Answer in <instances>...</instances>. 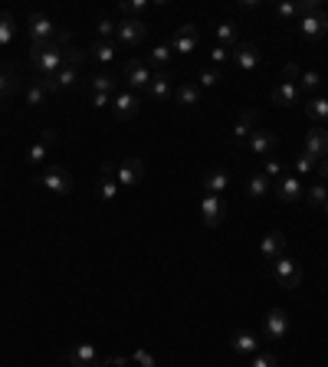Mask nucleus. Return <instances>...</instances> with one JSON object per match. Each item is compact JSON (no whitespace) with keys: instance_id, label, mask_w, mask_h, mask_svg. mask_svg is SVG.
<instances>
[{"instance_id":"obj_21","label":"nucleus","mask_w":328,"mask_h":367,"mask_svg":"<svg viewBox=\"0 0 328 367\" xmlns=\"http://www.w3.org/2000/svg\"><path fill=\"white\" fill-rule=\"evenodd\" d=\"M148 99H154V102L171 99V73H167V69H154L151 86H148Z\"/></svg>"},{"instance_id":"obj_45","label":"nucleus","mask_w":328,"mask_h":367,"mask_svg":"<svg viewBox=\"0 0 328 367\" xmlns=\"http://www.w3.org/2000/svg\"><path fill=\"white\" fill-rule=\"evenodd\" d=\"M128 361H134L138 367H158V361H154V354H148L145 348H134Z\"/></svg>"},{"instance_id":"obj_25","label":"nucleus","mask_w":328,"mask_h":367,"mask_svg":"<svg viewBox=\"0 0 328 367\" xmlns=\"http://www.w3.org/2000/svg\"><path fill=\"white\" fill-rule=\"evenodd\" d=\"M204 187H207V193L220 197V193L230 187V171H226V167H213V171H207V174H204Z\"/></svg>"},{"instance_id":"obj_17","label":"nucleus","mask_w":328,"mask_h":367,"mask_svg":"<svg viewBox=\"0 0 328 367\" xmlns=\"http://www.w3.org/2000/svg\"><path fill=\"white\" fill-rule=\"evenodd\" d=\"M200 213H204V223L207 226H220L226 217V204L224 197H213V193H207L204 197V204H200Z\"/></svg>"},{"instance_id":"obj_3","label":"nucleus","mask_w":328,"mask_h":367,"mask_svg":"<svg viewBox=\"0 0 328 367\" xmlns=\"http://www.w3.org/2000/svg\"><path fill=\"white\" fill-rule=\"evenodd\" d=\"M27 27H30V49H40V46L53 43V40H56V33H60V27H56L46 14H30Z\"/></svg>"},{"instance_id":"obj_6","label":"nucleus","mask_w":328,"mask_h":367,"mask_svg":"<svg viewBox=\"0 0 328 367\" xmlns=\"http://www.w3.org/2000/svg\"><path fill=\"white\" fill-rule=\"evenodd\" d=\"M151 75L154 73L148 69V62H141V59H128L125 62V82H128L132 92H148Z\"/></svg>"},{"instance_id":"obj_34","label":"nucleus","mask_w":328,"mask_h":367,"mask_svg":"<svg viewBox=\"0 0 328 367\" xmlns=\"http://www.w3.org/2000/svg\"><path fill=\"white\" fill-rule=\"evenodd\" d=\"M302 200H305L309 206H322V210H325V204H328V187H325V184H309Z\"/></svg>"},{"instance_id":"obj_40","label":"nucleus","mask_w":328,"mask_h":367,"mask_svg":"<svg viewBox=\"0 0 328 367\" xmlns=\"http://www.w3.org/2000/svg\"><path fill=\"white\" fill-rule=\"evenodd\" d=\"M82 62H86V49H75V46H66V49H62V66L79 69Z\"/></svg>"},{"instance_id":"obj_49","label":"nucleus","mask_w":328,"mask_h":367,"mask_svg":"<svg viewBox=\"0 0 328 367\" xmlns=\"http://www.w3.org/2000/svg\"><path fill=\"white\" fill-rule=\"evenodd\" d=\"M108 102H112V95H105V92H89V105H92V108H105Z\"/></svg>"},{"instance_id":"obj_14","label":"nucleus","mask_w":328,"mask_h":367,"mask_svg":"<svg viewBox=\"0 0 328 367\" xmlns=\"http://www.w3.org/2000/svg\"><path fill=\"white\" fill-rule=\"evenodd\" d=\"M276 145H279V138H276V132H269V128H259V132H253L250 138H246V151H250V154H256V158H266V154H272V151H276Z\"/></svg>"},{"instance_id":"obj_37","label":"nucleus","mask_w":328,"mask_h":367,"mask_svg":"<svg viewBox=\"0 0 328 367\" xmlns=\"http://www.w3.org/2000/svg\"><path fill=\"white\" fill-rule=\"evenodd\" d=\"M220 79H224V73H220V69H213V66H207V69H200V75H197V86L213 88V86H220Z\"/></svg>"},{"instance_id":"obj_43","label":"nucleus","mask_w":328,"mask_h":367,"mask_svg":"<svg viewBox=\"0 0 328 367\" xmlns=\"http://www.w3.org/2000/svg\"><path fill=\"white\" fill-rule=\"evenodd\" d=\"M145 10H148V0H125V3H121V14L125 16H138V20H141Z\"/></svg>"},{"instance_id":"obj_38","label":"nucleus","mask_w":328,"mask_h":367,"mask_svg":"<svg viewBox=\"0 0 328 367\" xmlns=\"http://www.w3.org/2000/svg\"><path fill=\"white\" fill-rule=\"evenodd\" d=\"M292 167H296V177H305V174H312V171H318V161H315L312 154H305V151H302Z\"/></svg>"},{"instance_id":"obj_36","label":"nucleus","mask_w":328,"mask_h":367,"mask_svg":"<svg viewBox=\"0 0 328 367\" xmlns=\"http://www.w3.org/2000/svg\"><path fill=\"white\" fill-rule=\"evenodd\" d=\"M46 95H49V92H46V86L40 82V79H33V86L27 88V102H30L33 108H40V105H46Z\"/></svg>"},{"instance_id":"obj_26","label":"nucleus","mask_w":328,"mask_h":367,"mask_svg":"<svg viewBox=\"0 0 328 367\" xmlns=\"http://www.w3.org/2000/svg\"><path fill=\"white\" fill-rule=\"evenodd\" d=\"M213 36H217V46H224V49H233L239 43V27L233 20H224V23H217L213 27Z\"/></svg>"},{"instance_id":"obj_35","label":"nucleus","mask_w":328,"mask_h":367,"mask_svg":"<svg viewBox=\"0 0 328 367\" xmlns=\"http://www.w3.org/2000/svg\"><path fill=\"white\" fill-rule=\"evenodd\" d=\"M14 16L7 14V10H0V46H7V43H14Z\"/></svg>"},{"instance_id":"obj_12","label":"nucleus","mask_w":328,"mask_h":367,"mask_svg":"<svg viewBox=\"0 0 328 367\" xmlns=\"http://www.w3.org/2000/svg\"><path fill=\"white\" fill-rule=\"evenodd\" d=\"M141 177H145V161H141V158H128V161H121L119 167H115L119 187H138Z\"/></svg>"},{"instance_id":"obj_1","label":"nucleus","mask_w":328,"mask_h":367,"mask_svg":"<svg viewBox=\"0 0 328 367\" xmlns=\"http://www.w3.org/2000/svg\"><path fill=\"white\" fill-rule=\"evenodd\" d=\"M30 59H33L36 79H40V82H49V79L62 69V46L53 40V43L40 46V49H30Z\"/></svg>"},{"instance_id":"obj_13","label":"nucleus","mask_w":328,"mask_h":367,"mask_svg":"<svg viewBox=\"0 0 328 367\" xmlns=\"http://www.w3.org/2000/svg\"><path fill=\"white\" fill-rule=\"evenodd\" d=\"M66 361H69V367H102L105 364V357L95 351V344H75V348H69Z\"/></svg>"},{"instance_id":"obj_15","label":"nucleus","mask_w":328,"mask_h":367,"mask_svg":"<svg viewBox=\"0 0 328 367\" xmlns=\"http://www.w3.org/2000/svg\"><path fill=\"white\" fill-rule=\"evenodd\" d=\"M259 256H263L266 263H272V259H279V256H285V233H279V230H272V233L263 236V239H259Z\"/></svg>"},{"instance_id":"obj_52","label":"nucleus","mask_w":328,"mask_h":367,"mask_svg":"<svg viewBox=\"0 0 328 367\" xmlns=\"http://www.w3.org/2000/svg\"><path fill=\"white\" fill-rule=\"evenodd\" d=\"M318 171H322V180L328 184V158H322V161H318Z\"/></svg>"},{"instance_id":"obj_29","label":"nucleus","mask_w":328,"mask_h":367,"mask_svg":"<svg viewBox=\"0 0 328 367\" xmlns=\"http://www.w3.org/2000/svg\"><path fill=\"white\" fill-rule=\"evenodd\" d=\"M256 132V112H239L237 115V125H233V141L243 145L250 134Z\"/></svg>"},{"instance_id":"obj_20","label":"nucleus","mask_w":328,"mask_h":367,"mask_svg":"<svg viewBox=\"0 0 328 367\" xmlns=\"http://www.w3.org/2000/svg\"><path fill=\"white\" fill-rule=\"evenodd\" d=\"M272 105H279V108H289V105H298V99H302V88L296 86V82H279V86L272 88Z\"/></svg>"},{"instance_id":"obj_39","label":"nucleus","mask_w":328,"mask_h":367,"mask_svg":"<svg viewBox=\"0 0 328 367\" xmlns=\"http://www.w3.org/2000/svg\"><path fill=\"white\" fill-rule=\"evenodd\" d=\"M167 59H171V46H154L148 53V62L154 69H167Z\"/></svg>"},{"instance_id":"obj_42","label":"nucleus","mask_w":328,"mask_h":367,"mask_svg":"<svg viewBox=\"0 0 328 367\" xmlns=\"http://www.w3.org/2000/svg\"><path fill=\"white\" fill-rule=\"evenodd\" d=\"M95 29H99V40H112V33L119 29V23H115L112 16H99V20H95Z\"/></svg>"},{"instance_id":"obj_10","label":"nucleus","mask_w":328,"mask_h":367,"mask_svg":"<svg viewBox=\"0 0 328 367\" xmlns=\"http://www.w3.org/2000/svg\"><path fill=\"white\" fill-rule=\"evenodd\" d=\"M115 36H119V43L125 46H138L145 36H148V27H145V20H138V16H125L115 29Z\"/></svg>"},{"instance_id":"obj_50","label":"nucleus","mask_w":328,"mask_h":367,"mask_svg":"<svg viewBox=\"0 0 328 367\" xmlns=\"http://www.w3.org/2000/svg\"><path fill=\"white\" fill-rule=\"evenodd\" d=\"M283 75H285V82H292V79H298V75H302V69H298L296 62H289V66L283 69Z\"/></svg>"},{"instance_id":"obj_24","label":"nucleus","mask_w":328,"mask_h":367,"mask_svg":"<svg viewBox=\"0 0 328 367\" xmlns=\"http://www.w3.org/2000/svg\"><path fill=\"white\" fill-rule=\"evenodd\" d=\"M200 99H204V92H200L197 82H180L178 92H174V102L180 108H194V105H200Z\"/></svg>"},{"instance_id":"obj_23","label":"nucleus","mask_w":328,"mask_h":367,"mask_svg":"<svg viewBox=\"0 0 328 367\" xmlns=\"http://www.w3.org/2000/svg\"><path fill=\"white\" fill-rule=\"evenodd\" d=\"M115 53H119V46L112 43V40H92V43L86 46V56H92L95 62H102V66H108V62L115 59Z\"/></svg>"},{"instance_id":"obj_2","label":"nucleus","mask_w":328,"mask_h":367,"mask_svg":"<svg viewBox=\"0 0 328 367\" xmlns=\"http://www.w3.org/2000/svg\"><path fill=\"white\" fill-rule=\"evenodd\" d=\"M269 279L276 282L279 289H289V292H296L298 285H302V269H298L296 259H289V256H279V259H272V263H269Z\"/></svg>"},{"instance_id":"obj_53","label":"nucleus","mask_w":328,"mask_h":367,"mask_svg":"<svg viewBox=\"0 0 328 367\" xmlns=\"http://www.w3.org/2000/svg\"><path fill=\"white\" fill-rule=\"evenodd\" d=\"M256 7H259L256 0H239V10H256Z\"/></svg>"},{"instance_id":"obj_27","label":"nucleus","mask_w":328,"mask_h":367,"mask_svg":"<svg viewBox=\"0 0 328 367\" xmlns=\"http://www.w3.org/2000/svg\"><path fill=\"white\" fill-rule=\"evenodd\" d=\"M99 197H102V200H115V197H119V180H115V167H112V161H105V164H102Z\"/></svg>"},{"instance_id":"obj_8","label":"nucleus","mask_w":328,"mask_h":367,"mask_svg":"<svg viewBox=\"0 0 328 367\" xmlns=\"http://www.w3.org/2000/svg\"><path fill=\"white\" fill-rule=\"evenodd\" d=\"M328 33V14L325 10H318V14H309L298 20V36L302 40H309V43H315V40H322Z\"/></svg>"},{"instance_id":"obj_19","label":"nucleus","mask_w":328,"mask_h":367,"mask_svg":"<svg viewBox=\"0 0 328 367\" xmlns=\"http://www.w3.org/2000/svg\"><path fill=\"white\" fill-rule=\"evenodd\" d=\"M171 49H174V53H194V49H197V27H194V23H184V27H178L174 40H171Z\"/></svg>"},{"instance_id":"obj_48","label":"nucleus","mask_w":328,"mask_h":367,"mask_svg":"<svg viewBox=\"0 0 328 367\" xmlns=\"http://www.w3.org/2000/svg\"><path fill=\"white\" fill-rule=\"evenodd\" d=\"M263 174H266L269 180L276 184V180L283 177V164H279V161H269V158H266V167H263Z\"/></svg>"},{"instance_id":"obj_9","label":"nucleus","mask_w":328,"mask_h":367,"mask_svg":"<svg viewBox=\"0 0 328 367\" xmlns=\"http://www.w3.org/2000/svg\"><path fill=\"white\" fill-rule=\"evenodd\" d=\"M230 62L237 66L239 73H256V66H259V49H256V43H237L230 49Z\"/></svg>"},{"instance_id":"obj_11","label":"nucleus","mask_w":328,"mask_h":367,"mask_svg":"<svg viewBox=\"0 0 328 367\" xmlns=\"http://www.w3.org/2000/svg\"><path fill=\"white\" fill-rule=\"evenodd\" d=\"M263 335L269 341H283L289 335V315L285 309H269L266 318H263Z\"/></svg>"},{"instance_id":"obj_30","label":"nucleus","mask_w":328,"mask_h":367,"mask_svg":"<svg viewBox=\"0 0 328 367\" xmlns=\"http://www.w3.org/2000/svg\"><path fill=\"white\" fill-rule=\"evenodd\" d=\"M86 86H89V92H105V95H115V92H119L112 73H92L89 79H86Z\"/></svg>"},{"instance_id":"obj_44","label":"nucleus","mask_w":328,"mask_h":367,"mask_svg":"<svg viewBox=\"0 0 328 367\" xmlns=\"http://www.w3.org/2000/svg\"><path fill=\"white\" fill-rule=\"evenodd\" d=\"M276 16H279V20H298V3H292V0L276 3Z\"/></svg>"},{"instance_id":"obj_28","label":"nucleus","mask_w":328,"mask_h":367,"mask_svg":"<svg viewBox=\"0 0 328 367\" xmlns=\"http://www.w3.org/2000/svg\"><path fill=\"white\" fill-rule=\"evenodd\" d=\"M230 348H233L239 357H253V354H259V341H256L253 335H246V331H233Z\"/></svg>"},{"instance_id":"obj_16","label":"nucleus","mask_w":328,"mask_h":367,"mask_svg":"<svg viewBox=\"0 0 328 367\" xmlns=\"http://www.w3.org/2000/svg\"><path fill=\"white\" fill-rule=\"evenodd\" d=\"M56 145V132L53 128H43V134H40V141H33L30 147H27V161L36 167V164L46 161V154H49V147Z\"/></svg>"},{"instance_id":"obj_41","label":"nucleus","mask_w":328,"mask_h":367,"mask_svg":"<svg viewBox=\"0 0 328 367\" xmlns=\"http://www.w3.org/2000/svg\"><path fill=\"white\" fill-rule=\"evenodd\" d=\"M298 88H305V92H318V88H322V75L315 73V69L302 73L298 75Z\"/></svg>"},{"instance_id":"obj_46","label":"nucleus","mask_w":328,"mask_h":367,"mask_svg":"<svg viewBox=\"0 0 328 367\" xmlns=\"http://www.w3.org/2000/svg\"><path fill=\"white\" fill-rule=\"evenodd\" d=\"M250 367H279V361H276V354L259 351V354H253V361H250Z\"/></svg>"},{"instance_id":"obj_7","label":"nucleus","mask_w":328,"mask_h":367,"mask_svg":"<svg viewBox=\"0 0 328 367\" xmlns=\"http://www.w3.org/2000/svg\"><path fill=\"white\" fill-rule=\"evenodd\" d=\"M272 191H276V197H279L283 204H302V197H305V184H302L296 174H283L276 184H272Z\"/></svg>"},{"instance_id":"obj_47","label":"nucleus","mask_w":328,"mask_h":367,"mask_svg":"<svg viewBox=\"0 0 328 367\" xmlns=\"http://www.w3.org/2000/svg\"><path fill=\"white\" fill-rule=\"evenodd\" d=\"M210 62H213V69H220L224 62H230V49H224V46H213V53H210Z\"/></svg>"},{"instance_id":"obj_54","label":"nucleus","mask_w":328,"mask_h":367,"mask_svg":"<svg viewBox=\"0 0 328 367\" xmlns=\"http://www.w3.org/2000/svg\"><path fill=\"white\" fill-rule=\"evenodd\" d=\"M325 213H328V204H325Z\"/></svg>"},{"instance_id":"obj_31","label":"nucleus","mask_w":328,"mask_h":367,"mask_svg":"<svg viewBox=\"0 0 328 367\" xmlns=\"http://www.w3.org/2000/svg\"><path fill=\"white\" fill-rule=\"evenodd\" d=\"M16 88H20V73H16V66H0V99L14 95Z\"/></svg>"},{"instance_id":"obj_32","label":"nucleus","mask_w":328,"mask_h":367,"mask_svg":"<svg viewBox=\"0 0 328 367\" xmlns=\"http://www.w3.org/2000/svg\"><path fill=\"white\" fill-rule=\"evenodd\" d=\"M305 115H309L315 125L322 128V125L328 121V99H325V95H315V99H309V102H305Z\"/></svg>"},{"instance_id":"obj_51","label":"nucleus","mask_w":328,"mask_h":367,"mask_svg":"<svg viewBox=\"0 0 328 367\" xmlns=\"http://www.w3.org/2000/svg\"><path fill=\"white\" fill-rule=\"evenodd\" d=\"M105 364H108V367H125V364H128V357H108Z\"/></svg>"},{"instance_id":"obj_33","label":"nucleus","mask_w":328,"mask_h":367,"mask_svg":"<svg viewBox=\"0 0 328 367\" xmlns=\"http://www.w3.org/2000/svg\"><path fill=\"white\" fill-rule=\"evenodd\" d=\"M269 187H272V180H269L266 174H253L250 180H246V193L253 197V200H263L269 193Z\"/></svg>"},{"instance_id":"obj_22","label":"nucleus","mask_w":328,"mask_h":367,"mask_svg":"<svg viewBox=\"0 0 328 367\" xmlns=\"http://www.w3.org/2000/svg\"><path fill=\"white\" fill-rule=\"evenodd\" d=\"M75 79H79V69H73V66H62L60 73L53 75L49 82H43L46 92H53V95H60V92H66V88L75 86Z\"/></svg>"},{"instance_id":"obj_18","label":"nucleus","mask_w":328,"mask_h":367,"mask_svg":"<svg viewBox=\"0 0 328 367\" xmlns=\"http://www.w3.org/2000/svg\"><path fill=\"white\" fill-rule=\"evenodd\" d=\"M305 154H312L315 161L328 158V132L315 125L312 132H305Z\"/></svg>"},{"instance_id":"obj_4","label":"nucleus","mask_w":328,"mask_h":367,"mask_svg":"<svg viewBox=\"0 0 328 367\" xmlns=\"http://www.w3.org/2000/svg\"><path fill=\"white\" fill-rule=\"evenodd\" d=\"M36 184H43L49 193H60V197H66V193H73V174L66 171V167H60V164H53V167H46L43 174L36 177Z\"/></svg>"},{"instance_id":"obj_5","label":"nucleus","mask_w":328,"mask_h":367,"mask_svg":"<svg viewBox=\"0 0 328 367\" xmlns=\"http://www.w3.org/2000/svg\"><path fill=\"white\" fill-rule=\"evenodd\" d=\"M138 112H141V99H138V92L121 88V92L112 95V115L119 118V121H128V118H134Z\"/></svg>"}]
</instances>
